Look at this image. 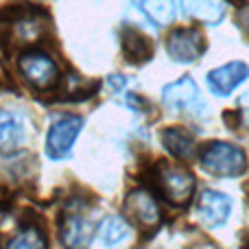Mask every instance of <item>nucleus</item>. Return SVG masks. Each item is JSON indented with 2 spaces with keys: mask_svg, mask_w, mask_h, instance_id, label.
<instances>
[{
  "mask_svg": "<svg viewBox=\"0 0 249 249\" xmlns=\"http://www.w3.org/2000/svg\"><path fill=\"white\" fill-rule=\"evenodd\" d=\"M201 166L214 177H236L245 173L247 158L241 146L216 140L201 151Z\"/></svg>",
  "mask_w": 249,
  "mask_h": 249,
  "instance_id": "f257e3e1",
  "label": "nucleus"
},
{
  "mask_svg": "<svg viewBox=\"0 0 249 249\" xmlns=\"http://www.w3.org/2000/svg\"><path fill=\"white\" fill-rule=\"evenodd\" d=\"M155 186L173 206H186L195 193V177L173 164H160L155 173Z\"/></svg>",
  "mask_w": 249,
  "mask_h": 249,
  "instance_id": "f03ea898",
  "label": "nucleus"
},
{
  "mask_svg": "<svg viewBox=\"0 0 249 249\" xmlns=\"http://www.w3.org/2000/svg\"><path fill=\"white\" fill-rule=\"evenodd\" d=\"M20 72L24 74V79L31 83L33 88H53L59 81V68L57 64L51 59V55L42 51H26L24 55H20L18 59Z\"/></svg>",
  "mask_w": 249,
  "mask_h": 249,
  "instance_id": "7ed1b4c3",
  "label": "nucleus"
},
{
  "mask_svg": "<svg viewBox=\"0 0 249 249\" xmlns=\"http://www.w3.org/2000/svg\"><path fill=\"white\" fill-rule=\"evenodd\" d=\"M166 51L173 61L190 64V61L199 59V57L203 55V51H206V39L195 29H177L168 35Z\"/></svg>",
  "mask_w": 249,
  "mask_h": 249,
  "instance_id": "20e7f679",
  "label": "nucleus"
},
{
  "mask_svg": "<svg viewBox=\"0 0 249 249\" xmlns=\"http://www.w3.org/2000/svg\"><path fill=\"white\" fill-rule=\"evenodd\" d=\"M247 77H249V66L245 61H230V64L210 70L206 77V83L212 94L223 99V96L232 94Z\"/></svg>",
  "mask_w": 249,
  "mask_h": 249,
  "instance_id": "39448f33",
  "label": "nucleus"
},
{
  "mask_svg": "<svg viewBox=\"0 0 249 249\" xmlns=\"http://www.w3.org/2000/svg\"><path fill=\"white\" fill-rule=\"evenodd\" d=\"M124 208H127L131 221L142 230H153L162 221V212H160L158 201L146 190H131L127 195Z\"/></svg>",
  "mask_w": 249,
  "mask_h": 249,
  "instance_id": "423d86ee",
  "label": "nucleus"
},
{
  "mask_svg": "<svg viewBox=\"0 0 249 249\" xmlns=\"http://www.w3.org/2000/svg\"><path fill=\"white\" fill-rule=\"evenodd\" d=\"M83 127V121L79 116H64L59 118L48 131V140H46V153L53 160L64 158L68 155V151L72 149L74 140H77L79 131Z\"/></svg>",
  "mask_w": 249,
  "mask_h": 249,
  "instance_id": "0eeeda50",
  "label": "nucleus"
},
{
  "mask_svg": "<svg viewBox=\"0 0 249 249\" xmlns=\"http://www.w3.org/2000/svg\"><path fill=\"white\" fill-rule=\"evenodd\" d=\"M162 101L166 107L181 109V112H195L201 107V96H199V88L193 77H179L177 81L168 83L162 90Z\"/></svg>",
  "mask_w": 249,
  "mask_h": 249,
  "instance_id": "6e6552de",
  "label": "nucleus"
},
{
  "mask_svg": "<svg viewBox=\"0 0 249 249\" xmlns=\"http://www.w3.org/2000/svg\"><path fill=\"white\" fill-rule=\"evenodd\" d=\"M197 212H199V221L206 228H221L230 219L232 199L223 193H216V190H206L199 197Z\"/></svg>",
  "mask_w": 249,
  "mask_h": 249,
  "instance_id": "1a4fd4ad",
  "label": "nucleus"
},
{
  "mask_svg": "<svg viewBox=\"0 0 249 249\" xmlns=\"http://www.w3.org/2000/svg\"><path fill=\"white\" fill-rule=\"evenodd\" d=\"M94 236V225L81 214H66L61 221V243L66 249H86Z\"/></svg>",
  "mask_w": 249,
  "mask_h": 249,
  "instance_id": "9d476101",
  "label": "nucleus"
},
{
  "mask_svg": "<svg viewBox=\"0 0 249 249\" xmlns=\"http://www.w3.org/2000/svg\"><path fill=\"white\" fill-rule=\"evenodd\" d=\"M179 2L186 16L203 22L208 26L219 24L225 18V11H228L225 0H179Z\"/></svg>",
  "mask_w": 249,
  "mask_h": 249,
  "instance_id": "9b49d317",
  "label": "nucleus"
},
{
  "mask_svg": "<svg viewBox=\"0 0 249 249\" xmlns=\"http://www.w3.org/2000/svg\"><path fill=\"white\" fill-rule=\"evenodd\" d=\"M162 144L171 155H175L181 162H193L197 155V142L186 129H164L162 131Z\"/></svg>",
  "mask_w": 249,
  "mask_h": 249,
  "instance_id": "f8f14e48",
  "label": "nucleus"
},
{
  "mask_svg": "<svg viewBox=\"0 0 249 249\" xmlns=\"http://www.w3.org/2000/svg\"><path fill=\"white\" fill-rule=\"evenodd\" d=\"M26 129L24 123L18 114L13 112H0V149L2 151H13L24 142Z\"/></svg>",
  "mask_w": 249,
  "mask_h": 249,
  "instance_id": "ddd939ff",
  "label": "nucleus"
},
{
  "mask_svg": "<svg viewBox=\"0 0 249 249\" xmlns=\"http://www.w3.org/2000/svg\"><path fill=\"white\" fill-rule=\"evenodd\" d=\"M123 51L129 61L142 64V61L151 59V55H153V44H151V39L146 37V35H142L140 31L129 29L123 33Z\"/></svg>",
  "mask_w": 249,
  "mask_h": 249,
  "instance_id": "4468645a",
  "label": "nucleus"
},
{
  "mask_svg": "<svg viewBox=\"0 0 249 249\" xmlns=\"http://www.w3.org/2000/svg\"><path fill=\"white\" fill-rule=\"evenodd\" d=\"M140 9L155 26H168L175 20V2L173 0H140Z\"/></svg>",
  "mask_w": 249,
  "mask_h": 249,
  "instance_id": "2eb2a0df",
  "label": "nucleus"
},
{
  "mask_svg": "<svg viewBox=\"0 0 249 249\" xmlns=\"http://www.w3.org/2000/svg\"><path fill=\"white\" fill-rule=\"evenodd\" d=\"M99 236L107 247H114V245L123 243L124 238L129 236V223L123 219V216H116V214L107 216V219L101 223Z\"/></svg>",
  "mask_w": 249,
  "mask_h": 249,
  "instance_id": "dca6fc26",
  "label": "nucleus"
},
{
  "mask_svg": "<svg viewBox=\"0 0 249 249\" xmlns=\"http://www.w3.org/2000/svg\"><path fill=\"white\" fill-rule=\"evenodd\" d=\"M7 249H48L46 238L37 228H26L9 241Z\"/></svg>",
  "mask_w": 249,
  "mask_h": 249,
  "instance_id": "f3484780",
  "label": "nucleus"
},
{
  "mask_svg": "<svg viewBox=\"0 0 249 249\" xmlns=\"http://www.w3.org/2000/svg\"><path fill=\"white\" fill-rule=\"evenodd\" d=\"M42 33V22L33 16H26L13 26V35H16L20 42H33V39L39 37Z\"/></svg>",
  "mask_w": 249,
  "mask_h": 249,
  "instance_id": "a211bd4d",
  "label": "nucleus"
},
{
  "mask_svg": "<svg viewBox=\"0 0 249 249\" xmlns=\"http://www.w3.org/2000/svg\"><path fill=\"white\" fill-rule=\"evenodd\" d=\"M238 112H241V121L245 127H249V90L245 94H241L238 99Z\"/></svg>",
  "mask_w": 249,
  "mask_h": 249,
  "instance_id": "6ab92c4d",
  "label": "nucleus"
}]
</instances>
